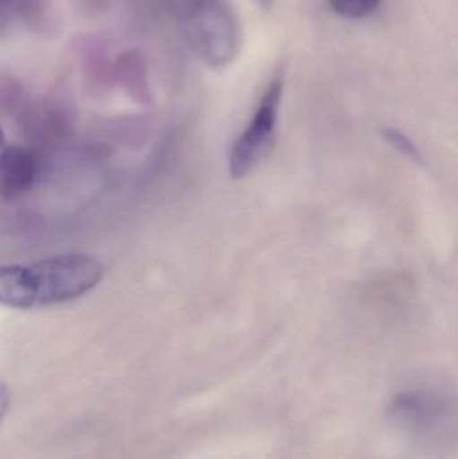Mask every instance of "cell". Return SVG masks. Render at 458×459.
<instances>
[{"label": "cell", "mask_w": 458, "mask_h": 459, "mask_svg": "<svg viewBox=\"0 0 458 459\" xmlns=\"http://www.w3.org/2000/svg\"><path fill=\"white\" fill-rule=\"evenodd\" d=\"M255 4H257L258 7L263 8V10H271L276 0H255Z\"/></svg>", "instance_id": "obj_9"}, {"label": "cell", "mask_w": 458, "mask_h": 459, "mask_svg": "<svg viewBox=\"0 0 458 459\" xmlns=\"http://www.w3.org/2000/svg\"><path fill=\"white\" fill-rule=\"evenodd\" d=\"M386 139L389 140L394 147H397L401 152L405 153V155L411 156L413 159L419 158V153H417L416 148L411 144L410 140L403 136L401 132L395 131V129H389V131H386Z\"/></svg>", "instance_id": "obj_7"}, {"label": "cell", "mask_w": 458, "mask_h": 459, "mask_svg": "<svg viewBox=\"0 0 458 459\" xmlns=\"http://www.w3.org/2000/svg\"><path fill=\"white\" fill-rule=\"evenodd\" d=\"M188 45L202 62L223 69L242 48V29L226 0H183L180 8Z\"/></svg>", "instance_id": "obj_2"}, {"label": "cell", "mask_w": 458, "mask_h": 459, "mask_svg": "<svg viewBox=\"0 0 458 459\" xmlns=\"http://www.w3.org/2000/svg\"><path fill=\"white\" fill-rule=\"evenodd\" d=\"M39 175L37 156L19 145H3L0 160V191L4 201L18 198L31 190Z\"/></svg>", "instance_id": "obj_4"}, {"label": "cell", "mask_w": 458, "mask_h": 459, "mask_svg": "<svg viewBox=\"0 0 458 459\" xmlns=\"http://www.w3.org/2000/svg\"><path fill=\"white\" fill-rule=\"evenodd\" d=\"M21 0H0V5H2L3 15H5L7 11L15 10L16 5Z\"/></svg>", "instance_id": "obj_8"}, {"label": "cell", "mask_w": 458, "mask_h": 459, "mask_svg": "<svg viewBox=\"0 0 458 459\" xmlns=\"http://www.w3.org/2000/svg\"><path fill=\"white\" fill-rule=\"evenodd\" d=\"M104 277L99 259L67 253L30 264H8L0 272V302L13 309L67 304L93 290Z\"/></svg>", "instance_id": "obj_1"}, {"label": "cell", "mask_w": 458, "mask_h": 459, "mask_svg": "<svg viewBox=\"0 0 458 459\" xmlns=\"http://www.w3.org/2000/svg\"><path fill=\"white\" fill-rule=\"evenodd\" d=\"M331 7L344 18L359 19L373 13L381 0H330Z\"/></svg>", "instance_id": "obj_6"}, {"label": "cell", "mask_w": 458, "mask_h": 459, "mask_svg": "<svg viewBox=\"0 0 458 459\" xmlns=\"http://www.w3.org/2000/svg\"><path fill=\"white\" fill-rule=\"evenodd\" d=\"M445 410V402L435 394L410 391L401 394L393 401L390 414L403 425L424 428L435 425Z\"/></svg>", "instance_id": "obj_5"}, {"label": "cell", "mask_w": 458, "mask_h": 459, "mask_svg": "<svg viewBox=\"0 0 458 459\" xmlns=\"http://www.w3.org/2000/svg\"><path fill=\"white\" fill-rule=\"evenodd\" d=\"M284 70L276 73L249 123L231 145L229 169L234 179L247 177L273 147L284 93Z\"/></svg>", "instance_id": "obj_3"}]
</instances>
